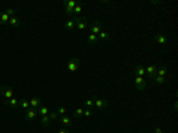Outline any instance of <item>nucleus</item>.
I'll return each mask as SVG.
<instances>
[{
	"label": "nucleus",
	"instance_id": "obj_1",
	"mask_svg": "<svg viewBox=\"0 0 178 133\" xmlns=\"http://www.w3.org/2000/svg\"><path fill=\"white\" fill-rule=\"evenodd\" d=\"M80 65H81V61H80L79 57H71L68 61V63H66V68H68L69 71H71V73H76L77 70H79Z\"/></svg>",
	"mask_w": 178,
	"mask_h": 133
},
{
	"label": "nucleus",
	"instance_id": "obj_2",
	"mask_svg": "<svg viewBox=\"0 0 178 133\" xmlns=\"http://www.w3.org/2000/svg\"><path fill=\"white\" fill-rule=\"evenodd\" d=\"M63 5L65 7V13L71 17L74 14V8L76 6V1L75 0H64Z\"/></svg>",
	"mask_w": 178,
	"mask_h": 133
},
{
	"label": "nucleus",
	"instance_id": "obj_3",
	"mask_svg": "<svg viewBox=\"0 0 178 133\" xmlns=\"http://www.w3.org/2000/svg\"><path fill=\"white\" fill-rule=\"evenodd\" d=\"M75 21H76V29H79L80 31H83L88 26L87 17H75Z\"/></svg>",
	"mask_w": 178,
	"mask_h": 133
},
{
	"label": "nucleus",
	"instance_id": "obj_4",
	"mask_svg": "<svg viewBox=\"0 0 178 133\" xmlns=\"http://www.w3.org/2000/svg\"><path fill=\"white\" fill-rule=\"evenodd\" d=\"M89 30H90V33H93V35H99L102 31V23L100 20H94L89 26Z\"/></svg>",
	"mask_w": 178,
	"mask_h": 133
},
{
	"label": "nucleus",
	"instance_id": "obj_5",
	"mask_svg": "<svg viewBox=\"0 0 178 133\" xmlns=\"http://www.w3.org/2000/svg\"><path fill=\"white\" fill-rule=\"evenodd\" d=\"M37 115H38V109H36V108H31V107H30L29 109H26V110H25V113H24V118H25V120H27V121L35 120Z\"/></svg>",
	"mask_w": 178,
	"mask_h": 133
},
{
	"label": "nucleus",
	"instance_id": "obj_6",
	"mask_svg": "<svg viewBox=\"0 0 178 133\" xmlns=\"http://www.w3.org/2000/svg\"><path fill=\"white\" fill-rule=\"evenodd\" d=\"M0 93L3 94V96H4V100H10V99H12L13 97V90L11 89L10 87H7V86H1L0 87Z\"/></svg>",
	"mask_w": 178,
	"mask_h": 133
},
{
	"label": "nucleus",
	"instance_id": "obj_7",
	"mask_svg": "<svg viewBox=\"0 0 178 133\" xmlns=\"http://www.w3.org/2000/svg\"><path fill=\"white\" fill-rule=\"evenodd\" d=\"M134 84H136V88L140 92L146 89V81L144 80L141 76H136L134 77Z\"/></svg>",
	"mask_w": 178,
	"mask_h": 133
},
{
	"label": "nucleus",
	"instance_id": "obj_8",
	"mask_svg": "<svg viewBox=\"0 0 178 133\" xmlns=\"http://www.w3.org/2000/svg\"><path fill=\"white\" fill-rule=\"evenodd\" d=\"M107 107H108V100L107 99H102V97L95 99V108H97V109H105Z\"/></svg>",
	"mask_w": 178,
	"mask_h": 133
},
{
	"label": "nucleus",
	"instance_id": "obj_9",
	"mask_svg": "<svg viewBox=\"0 0 178 133\" xmlns=\"http://www.w3.org/2000/svg\"><path fill=\"white\" fill-rule=\"evenodd\" d=\"M30 107L31 108H36V109H38L40 106H42V100H40V97H38V96H33V97H31V100H30Z\"/></svg>",
	"mask_w": 178,
	"mask_h": 133
},
{
	"label": "nucleus",
	"instance_id": "obj_10",
	"mask_svg": "<svg viewBox=\"0 0 178 133\" xmlns=\"http://www.w3.org/2000/svg\"><path fill=\"white\" fill-rule=\"evenodd\" d=\"M4 104L10 106L11 108H17V107H19V100L13 96L12 99H10V100H4Z\"/></svg>",
	"mask_w": 178,
	"mask_h": 133
},
{
	"label": "nucleus",
	"instance_id": "obj_11",
	"mask_svg": "<svg viewBox=\"0 0 178 133\" xmlns=\"http://www.w3.org/2000/svg\"><path fill=\"white\" fill-rule=\"evenodd\" d=\"M60 121H61V124L64 126V127H70L71 125H73V121H71V119L68 117V115H61L60 117Z\"/></svg>",
	"mask_w": 178,
	"mask_h": 133
},
{
	"label": "nucleus",
	"instance_id": "obj_12",
	"mask_svg": "<svg viewBox=\"0 0 178 133\" xmlns=\"http://www.w3.org/2000/svg\"><path fill=\"white\" fill-rule=\"evenodd\" d=\"M145 71H146V75H147V77H149V79L151 80L153 76H155V75H157V74H155V73H157V66H155V65H153V64H152V65H149L147 68L145 69Z\"/></svg>",
	"mask_w": 178,
	"mask_h": 133
},
{
	"label": "nucleus",
	"instance_id": "obj_13",
	"mask_svg": "<svg viewBox=\"0 0 178 133\" xmlns=\"http://www.w3.org/2000/svg\"><path fill=\"white\" fill-rule=\"evenodd\" d=\"M154 39L157 43H159L160 45H165V44L168 43V37H166L165 35H163V33H157V35L154 36Z\"/></svg>",
	"mask_w": 178,
	"mask_h": 133
},
{
	"label": "nucleus",
	"instance_id": "obj_14",
	"mask_svg": "<svg viewBox=\"0 0 178 133\" xmlns=\"http://www.w3.org/2000/svg\"><path fill=\"white\" fill-rule=\"evenodd\" d=\"M97 42H99L97 35H93V33H89L88 37H87V44H88V45L93 47V45H95Z\"/></svg>",
	"mask_w": 178,
	"mask_h": 133
},
{
	"label": "nucleus",
	"instance_id": "obj_15",
	"mask_svg": "<svg viewBox=\"0 0 178 133\" xmlns=\"http://www.w3.org/2000/svg\"><path fill=\"white\" fill-rule=\"evenodd\" d=\"M64 27H65V30H68V31L74 30V29L76 27V21H75V18L66 20V23L64 24Z\"/></svg>",
	"mask_w": 178,
	"mask_h": 133
},
{
	"label": "nucleus",
	"instance_id": "obj_16",
	"mask_svg": "<svg viewBox=\"0 0 178 133\" xmlns=\"http://www.w3.org/2000/svg\"><path fill=\"white\" fill-rule=\"evenodd\" d=\"M10 25L12 27H19L20 25V19L17 17V16H13V17H10V20H8Z\"/></svg>",
	"mask_w": 178,
	"mask_h": 133
},
{
	"label": "nucleus",
	"instance_id": "obj_17",
	"mask_svg": "<svg viewBox=\"0 0 178 133\" xmlns=\"http://www.w3.org/2000/svg\"><path fill=\"white\" fill-rule=\"evenodd\" d=\"M51 123V119L49 118V115H44V117H42L40 118V124H42V126L43 127H45V128H49L50 127V124Z\"/></svg>",
	"mask_w": 178,
	"mask_h": 133
},
{
	"label": "nucleus",
	"instance_id": "obj_18",
	"mask_svg": "<svg viewBox=\"0 0 178 133\" xmlns=\"http://www.w3.org/2000/svg\"><path fill=\"white\" fill-rule=\"evenodd\" d=\"M157 76H166V74H168V66L166 65H162V66H157Z\"/></svg>",
	"mask_w": 178,
	"mask_h": 133
},
{
	"label": "nucleus",
	"instance_id": "obj_19",
	"mask_svg": "<svg viewBox=\"0 0 178 133\" xmlns=\"http://www.w3.org/2000/svg\"><path fill=\"white\" fill-rule=\"evenodd\" d=\"M134 74L137 75V76H144L146 74V71H145V68H144L142 65H136V68H134Z\"/></svg>",
	"mask_w": 178,
	"mask_h": 133
},
{
	"label": "nucleus",
	"instance_id": "obj_20",
	"mask_svg": "<svg viewBox=\"0 0 178 133\" xmlns=\"http://www.w3.org/2000/svg\"><path fill=\"white\" fill-rule=\"evenodd\" d=\"M10 20V16L5 12H0V25H6Z\"/></svg>",
	"mask_w": 178,
	"mask_h": 133
},
{
	"label": "nucleus",
	"instance_id": "obj_21",
	"mask_svg": "<svg viewBox=\"0 0 178 133\" xmlns=\"http://www.w3.org/2000/svg\"><path fill=\"white\" fill-rule=\"evenodd\" d=\"M83 110H84V108H82V107H77V108L74 110V113H73L74 118H75V119H80V118H82V117H83Z\"/></svg>",
	"mask_w": 178,
	"mask_h": 133
},
{
	"label": "nucleus",
	"instance_id": "obj_22",
	"mask_svg": "<svg viewBox=\"0 0 178 133\" xmlns=\"http://www.w3.org/2000/svg\"><path fill=\"white\" fill-rule=\"evenodd\" d=\"M97 37H99V40H108V39L110 38V35H109L107 31L102 30V31L97 35Z\"/></svg>",
	"mask_w": 178,
	"mask_h": 133
},
{
	"label": "nucleus",
	"instance_id": "obj_23",
	"mask_svg": "<svg viewBox=\"0 0 178 133\" xmlns=\"http://www.w3.org/2000/svg\"><path fill=\"white\" fill-rule=\"evenodd\" d=\"M19 107L20 108H23V109H29L30 108V102H29V100L26 99H20L19 100Z\"/></svg>",
	"mask_w": 178,
	"mask_h": 133
},
{
	"label": "nucleus",
	"instance_id": "obj_24",
	"mask_svg": "<svg viewBox=\"0 0 178 133\" xmlns=\"http://www.w3.org/2000/svg\"><path fill=\"white\" fill-rule=\"evenodd\" d=\"M155 84H164V82H165V77L164 76H153L152 79H151Z\"/></svg>",
	"mask_w": 178,
	"mask_h": 133
},
{
	"label": "nucleus",
	"instance_id": "obj_25",
	"mask_svg": "<svg viewBox=\"0 0 178 133\" xmlns=\"http://www.w3.org/2000/svg\"><path fill=\"white\" fill-rule=\"evenodd\" d=\"M38 114L40 117H44V115H48L49 114V108L47 106H40L38 108Z\"/></svg>",
	"mask_w": 178,
	"mask_h": 133
},
{
	"label": "nucleus",
	"instance_id": "obj_26",
	"mask_svg": "<svg viewBox=\"0 0 178 133\" xmlns=\"http://www.w3.org/2000/svg\"><path fill=\"white\" fill-rule=\"evenodd\" d=\"M84 105H86V108H90V109L95 108V99H88V100H86Z\"/></svg>",
	"mask_w": 178,
	"mask_h": 133
},
{
	"label": "nucleus",
	"instance_id": "obj_27",
	"mask_svg": "<svg viewBox=\"0 0 178 133\" xmlns=\"http://www.w3.org/2000/svg\"><path fill=\"white\" fill-rule=\"evenodd\" d=\"M82 10H83V6H82L81 4H76V6H75V8H74V14H75L76 17H79V14L82 12Z\"/></svg>",
	"mask_w": 178,
	"mask_h": 133
},
{
	"label": "nucleus",
	"instance_id": "obj_28",
	"mask_svg": "<svg viewBox=\"0 0 178 133\" xmlns=\"http://www.w3.org/2000/svg\"><path fill=\"white\" fill-rule=\"evenodd\" d=\"M66 112H68L66 107H63V106H58V107H57V114H58V115H65Z\"/></svg>",
	"mask_w": 178,
	"mask_h": 133
},
{
	"label": "nucleus",
	"instance_id": "obj_29",
	"mask_svg": "<svg viewBox=\"0 0 178 133\" xmlns=\"http://www.w3.org/2000/svg\"><path fill=\"white\" fill-rule=\"evenodd\" d=\"M4 12H5L6 14H8L10 17H13L14 13L17 12V10H16V8H12V7H8V8H6V10L4 11Z\"/></svg>",
	"mask_w": 178,
	"mask_h": 133
},
{
	"label": "nucleus",
	"instance_id": "obj_30",
	"mask_svg": "<svg viewBox=\"0 0 178 133\" xmlns=\"http://www.w3.org/2000/svg\"><path fill=\"white\" fill-rule=\"evenodd\" d=\"M83 115H84L86 118H90V117L93 115V109H90V108H86V109L83 110Z\"/></svg>",
	"mask_w": 178,
	"mask_h": 133
},
{
	"label": "nucleus",
	"instance_id": "obj_31",
	"mask_svg": "<svg viewBox=\"0 0 178 133\" xmlns=\"http://www.w3.org/2000/svg\"><path fill=\"white\" fill-rule=\"evenodd\" d=\"M48 115H49V118H50L51 120H57L58 117H60V115L57 114V112H55V110H53V112H49Z\"/></svg>",
	"mask_w": 178,
	"mask_h": 133
},
{
	"label": "nucleus",
	"instance_id": "obj_32",
	"mask_svg": "<svg viewBox=\"0 0 178 133\" xmlns=\"http://www.w3.org/2000/svg\"><path fill=\"white\" fill-rule=\"evenodd\" d=\"M58 133H70V132H69V130H68V128H66V127H65V128L61 130V131H60Z\"/></svg>",
	"mask_w": 178,
	"mask_h": 133
},
{
	"label": "nucleus",
	"instance_id": "obj_33",
	"mask_svg": "<svg viewBox=\"0 0 178 133\" xmlns=\"http://www.w3.org/2000/svg\"><path fill=\"white\" fill-rule=\"evenodd\" d=\"M154 133H163V130L160 127H157V128L154 130Z\"/></svg>",
	"mask_w": 178,
	"mask_h": 133
},
{
	"label": "nucleus",
	"instance_id": "obj_34",
	"mask_svg": "<svg viewBox=\"0 0 178 133\" xmlns=\"http://www.w3.org/2000/svg\"><path fill=\"white\" fill-rule=\"evenodd\" d=\"M173 110H175V112L177 110V101H176V102H175V105H173Z\"/></svg>",
	"mask_w": 178,
	"mask_h": 133
}]
</instances>
